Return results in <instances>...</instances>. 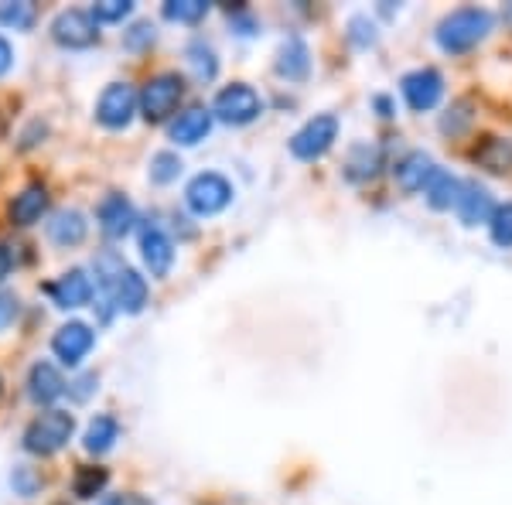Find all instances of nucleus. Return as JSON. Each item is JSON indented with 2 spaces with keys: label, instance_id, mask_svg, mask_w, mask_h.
<instances>
[{
  "label": "nucleus",
  "instance_id": "f257e3e1",
  "mask_svg": "<svg viewBox=\"0 0 512 505\" xmlns=\"http://www.w3.org/2000/svg\"><path fill=\"white\" fill-rule=\"evenodd\" d=\"M492 31V14L485 7H461L437 24V45L448 55L472 52L478 41H485Z\"/></svg>",
  "mask_w": 512,
  "mask_h": 505
},
{
  "label": "nucleus",
  "instance_id": "f03ea898",
  "mask_svg": "<svg viewBox=\"0 0 512 505\" xmlns=\"http://www.w3.org/2000/svg\"><path fill=\"white\" fill-rule=\"evenodd\" d=\"M76 434V417L69 410H45L24 430V451L31 454H55Z\"/></svg>",
  "mask_w": 512,
  "mask_h": 505
},
{
  "label": "nucleus",
  "instance_id": "7ed1b4c3",
  "mask_svg": "<svg viewBox=\"0 0 512 505\" xmlns=\"http://www.w3.org/2000/svg\"><path fill=\"white\" fill-rule=\"evenodd\" d=\"M181 96H185V79L178 72H161V76L147 79L140 89V113L147 123H161L178 110Z\"/></svg>",
  "mask_w": 512,
  "mask_h": 505
},
{
  "label": "nucleus",
  "instance_id": "20e7f679",
  "mask_svg": "<svg viewBox=\"0 0 512 505\" xmlns=\"http://www.w3.org/2000/svg\"><path fill=\"white\" fill-rule=\"evenodd\" d=\"M263 113V99L246 82H233V86L219 89L216 103H212V117H219L229 127H246Z\"/></svg>",
  "mask_w": 512,
  "mask_h": 505
},
{
  "label": "nucleus",
  "instance_id": "39448f33",
  "mask_svg": "<svg viewBox=\"0 0 512 505\" xmlns=\"http://www.w3.org/2000/svg\"><path fill=\"white\" fill-rule=\"evenodd\" d=\"M185 202H188V209L195 215H202V219L205 215H219L222 209H229V202H233V185H229L219 171H202V175H195L188 181Z\"/></svg>",
  "mask_w": 512,
  "mask_h": 505
},
{
  "label": "nucleus",
  "instance_id": "423d86ee",
  "mask_svg": "<svg viewBox=\"0 0 512 505\" xmlns=\"http://www.w3.org/2000/svg\"><path fill=\"white\" fill-rule=\"evenodd\" d=\"M338 140V117L335 113H318L291 137V154L297 161H318L335 147Z\"/></svg>",
  "mask_w": 512,
  "mask_h": 505
},
{
  "label": "nucleus",
  "instance_id": "0eeeda50",
  "mask_svg": "<svg viewBox=\"0 0 512 505\" xmlns=\"http://www.w3.org/2000/svg\"><path fill=\"white\" fill-rule=\"evenodd\" d=\"M140 106V93L130 82H110L103 89V96L96 99V120L103 123L106 130H123L130 127Z\"/></svg>",
  "mask_w": 512,
  "mask_h": 505
},
{
  "label": "nucleus",
  "instance_id": "6e6552de",
  "mask_svg": "<svg viewBox=\"0 0 512 505\" xmlns=\"http://www.w3.org/2000/svg\"><path fill=\"white\" fill-rule=\"evenodd\" d=\"M400 93L414 113H427L441 103L444 96V76L437 69H414L400 79Z\"/></svg>",
  "mask_w": 512,
  "mask_h": 505
},
{
  "label": "nucleus",
  "instance_id": "1a4fd4ad",
  "mask_svg": "<svg viewBox=\"0 0 512 505\" xmlns=\"http://www.w3.org/2000/svg\"><path fill=\"white\" fill-rule=\"evenodd\" d=\"M52 38L59 41L62 48H89L99 41V21L93 18V11H62L59 18L52 21Z\"/></svg>",
  "mask_w": 512,
  "mask_h": 505
},
{
  "label": "nucleus",
  "instance_id": "9d476101",
  "mask_svg": "<svg viewBox=\"0 0 512 505\" xmlns=\"http://www.w3.org/2000/svg\"><path fill=\"white\" fill-rule=\"evenodd\" d=\"M93 345H96L93 328L82 325V321H69V325H62L52 338V352L62 366H79V362L93 352Z\"/></svg>",
  "mask_w": 512,
  "mask_h": 505
},
{
  "label": "nucleus",
  "instance_id": "9b49d317",
  "mask_svg": "<svg viewBox=\"0 0 512 505\" xmlns=\"http://www.w3.org/2000/svg\"><path fill=\"white\" fill-rule=\"evenodd\" d=\"M140 256H144V267L151 270V277H168L175 267V243L164 236L158 226L140 229Z\"/></svg>",
  "mask_w": 512,
  "mask_h": 505
},
{
  "label": "nucleus",
  "instance_id": "f8f14e48",
  "mask_svg": "<svg viewBox=\"0 0 512 505\" xmlns=\"http://www.w3.org/2000/svg\"><path fill=\"white\" fill-rule=\"evenodd\" d=\"M96 219H99V229H103L110 239H123L134 229V222H137V209L130 205V198L127 195H106L103 202H99V209H96Z\"/></svg>",
  "mask_w": 512,
  "mask_h": 505
},
{
  "label": "nucleus",
  "instance_id": "ddd939ff",
  "mask_svg": "<svg viewBox=\"0 0 512 505\" xmlns=\"http://www.w3.org/2000/svg\"><path fill=\"white\" fill-rule=\"evenodd\" d=\"M434 161H431V154H424V151H410V154H403L400 161L393 164V178H396V185L403 188V192H424L427 188V181L434 178Z\"/></svg>",
  "mask_w": 512,
  "mask_h": 505
},
{
  "label": "nucleus",
  "instance_id": "4468645a",
  "mask_svg": "<svg viewBox=\"0 0 512 505\" xmlns=\"http://www.w3.org/2000/svg\"><path fill=\"white\" fill-rule=\"evenodd\" d=\"M48 294H52V301L65 311L82 308V304H89V297H93V280L86 277V270L76 267V270L62 273L55 284H48Z\"/></svg>",
  "mask_w": 512,
  "mask_h": 505
},
{
  "label": "nucleus",
  "instance_id": "2eb2a0df",
  "mask_svg": "<svg viewBox=\"0 0 512 505\" xmlns=\"http://www.w3.org/2000/svg\"><path fill=\"white\" fill-rule=\"evenodd\" d=\"M458 215L465 226H478V222H492L495 215V205H492V195L485 185L478 181H461V195H458Z\"/></svg>",
  "mask_w": 512,
  "mask_h": 505
},
{
  "label": "nucleus",
  "instance_id": "dca6fc26",
  "mask_svg": "<svg viewBox=\"0 0 512 505\" xmlns=\"http://www.w3.org/2000/svg\"><path fill=\"white\" fill-rule=\"evenodd\" d=\"M277 76L287 82H304L311 76V48L304 38L291 35L277 52Z\"/></svg>",
  "mask_w": 512,
  "mask_h": 505
},
{
  "label": "nucleus",
  "instance_id": "f3484780",
  "mask_svg": "<svg viewBox=\"0 0 512 505\" xmlns=\"http://www.w3.org/2000/svg\"><path fill=\"white\" fill-rule=\"evenodd\" d=\"M62 393H65L62 372L55 369L52 362H35L31 372H28V396H31V403H38V407H48V403H55Z\"/></svg>",
  "mask_w": 512,
  "mask_h": 505
},
{
  "label": "nucleus",
  "instance_id": "a211bd4d",
  "mask_svg": "<svg viewBox=\"0 0 512 505\" xmlns=\"http://www.w3.org/2000/svg\"><path fill=\"white\" fill-rule=\"evenodd\" d=\"M48 212V192L45 185H28L21 195H14V202L7 205L14 226H35L41 215Z\"/></svg>",
  "mask_w": 512,
  "mask_h": 505
},
{
  "label": "nucleus",
  "instance_id": "6ab92c4d",
  "mask_svg": "<svg viewBox=\"0 0 512 505\" xmlns=\"http://www.w3.org/2000/svg\"><path fill=\"white\" fill-rule=\"evenodd\" d=\"M212 130V110H202V106H192V110L178 113V120L171 123V140L181 147H192L198 140H205Z\"/></svg>",
  "mask_w": 512,
  "mask_h": 505
},
{
  "label": "nucleus",
  "instance_id": "aec40b11",
  "mask_svg": "<svg viewBox=\"0 0 512 505\" xmlns=\"http://www.w3.org/2000/svg\"><path fill=\"white\" fill-rule=\"evenodd\" d=\"M86 233H89V222L79 209H62L48 222V236H52L55 246H79Z\"/></svg>",
  "mask_w": 512,
  "mask_h": 505
},
{
  "label": "nucleus",
  "instance_id": "412c9836",
  "mask_svg": "<svg viewBox=\"0 0 512 505\" xmlns=\"http://www.w3.org/2000/svg\"><path fill=\"white\" fill-rule=\"evenodd\" d=\"M472 161L478 168L492 171V175H506L512 171V140L506 137H485L472 151Z\"/></svg>",
  "mask_w": 512,
  "mask_h": 505
},
{
  "label": "nucleus",
  "instance_id": "4be33fe9",
  "mask_svg": "<svg viewBox=\"0 0 512 505\" xmlns=\"http://www.w3.org/2000/svg\"><path fill=\"white\" fill-rule=\"evenodd\" d=\"M383 168V154L376 144H355L345 157V178L349 181H373Z\"/></svg>",
  "mask_w": 512,
  "mask_h": 505
},
{
  "label": "nucleus",
  "instance_id": "5701e85b",
  "mask_svg": "<svg viewBox=\"0 0 512 505\" xmlns=\"http://www.w3.org/2000/svg\"><path fill=\"white\" fill-rule=\"evenodd\" d=\"M117 437H120L117 417H110V413H99V417H93V424L86 427V437H82V444H86L89 454H106L113 444H117Z\"/></svg>",
  "mask_w": 512,
  "mask_h": 505
},
{
  "label": "nucleus",
  "instance_id": "b1692460",
  "mask_svg": "<svg viewBox=\"0 0 512 505\" xmlns=\"http://www.w3.org/2000/svg\"><path fill=\"white\" fill-rule=\"evenodd\" d=\"M424 195H427V205H431V209H451V205H458L461 181L454 178V175H448V171L437 168L434 178L427 181Z\"/></svg>",
  "mask_w": 512,
  "mask_h": 505
},
{
  "label": "nucleus",
  "instance_id": "393cba45",
  "mask_svg": "<svg viewBox=\"0 0 512 505\" xmlns=\"http://www.w3.org/2000/svg\"><path fill=\"white\" fill-rule=\"evenodd\" d=\"M185 62H188V72H192L198 82H212L219 76L216 52H212V45H205L202 38H195L192 45L185 48Z\"/></svg>",
  "mask_w": 512,
  "mask_h": 505
},
{
  "label": "nucleus",
  "instance_id": "a878e982",
  "mask_svg": "<svg viewBox=\"0 0 512 505\" xmlns=\"http://www.w3.org/2000/svg\"><path fill=\"white\" fill-rule=\"evenodd\" d=\"M209 14V4L205 0H168L164 4V18L178 21V24H195Z\"/></svg>",
  "mask_w": 512,
  "mask_h": 505
},
{
  "label": "nucleus",
  "instance_id": "bb28decb",
  "mask_svg": "<svg viewBox=\"0 0 512 505\" xmlns=\"http://www.w3.org/2000/svg\"><path fill=\"white\" fill-rule=\"evenodd\" d=\"M106 482H110V475H106V468H99V465H86V468H79L76 471V495L79 499H96L99 492L106 488Z\"/></svg>",
  "mask_w": 512,
  "mask_h": 505
},
{
  "label": "nucleus",
  "instance_id": "cd10ccee",
  "mask_svg": "<svg viewBox=\"0 0 512 505\" xmlns=\"http://www.w3.org/2000/svg\"><path fill=\"white\" fill-rule=\"evenodd\" d=\"M181 157L175 151H158L151 157V181L154 185H171V181H178L181 175Z\"/></svg>",
  "mask_w": 512,
  "mask_h": 505
},
{
  "label": "nucleus",
  "instance_id": "c85d7f7f",
  "mask_svg": "<svg viewBox=\"0 0 512 505\" xmlns=\"http://www.w3.org/2000/svg\"><path fill=\"white\" fill-rule=\"evenodd\" d=\"M0 24H7V28H31L35 24V4L31 0H7V4H0Z\"/></svg>",
  "mask_w": 512,
  "mask_h": 505
},
{
  "label": "nucleus",
  "instance_id": "c756f323",
  "mask_svg": "<svg viewBox=\"0 0 512 505\" xmlns=\"http://www.w3.org/2000/svg\"><path fill=\"white\" fill-rule=\"evenodd\" d=\"M489 226H492V243L502 246V250H509V246H512V202L495 209Z\"/></svg>",
  "mask_w": 512,
  "mask_h": 505
},
{
  "label": "nucleus",
  "instance_id": "7c9ffc66",
  "mask_svg": "<svg viewBox=\"0 0 512 505\" xmlns=\"http://www.w3.org/2000/svg\"><path fill=\"white\" fill-rule=\"evenodd\" d=\"M376 24L366 18V14H355V18L349 21V41L355 48H369L376 45Z\"/></svg>",
  "mask_w": 512,
  "mask_h": 505
},
{
  "label": "nucleus",
  "instance_id": "2f4dec72",
  "mask_svg": "<svg viewBox=\"0 0 512 505\" xmlns=\"http://www.w3.org/2000/svg\"><path fill=\"white\" fill-rule=\"evenodd\" d=\"M154 45V24L151 21H137L134 28L123 35V48L127 52H144V48Z\"/></svg>",
  "mask_w": 512,
  "mask_h": 505
},
{
  "label": "nucleus",
  "instance_id": "473e14b6",
  "mask_svg": "<svg viewBox=\"0 0 512 505\" xmlns=\"http://www.w3.org/2000/svg\"><path fill=\"white\" fill-rule=\"evenodd\" d=\"M130 11H134V4H130V0H103V4H96V7H93V18H96V21L113 24V21H123V18H127Z\"/></svg>",
  "mask_w": 512,
  "mask_h": 505
},
{
  "label": "nucleus",
  "instance_id": "72a5a7b5",
  "mask_svg": "<svg viewBox=\"0 0 512 505\" xmlns=\"http://www.w3.org/2000/svg\"><path fill=\"white\" fill-rule=\"evenodd\" d=\"M468 110H472L468 103H454L451 110H448V117L441 120L444 134H461V130H465L468 123H472V113H468Z\"/></svg>",
  "mask_w": 512,
  "mask_h": 505
},
{
  "label": "nucleus",
  "instance_id": "f704fd0d",
  "mask_svg": "<svg viewBox=\"0 0 512 505\" xmlns=\"http://www.w3.org/2000/svg\"><path fill=\"white\" fill-rule=\"evenodd\" d=\"M69 389H72V393L79 396V400H86V396H89V393H93V389H96V376H79L76 383H72Z\"/></svg>",
  "mask_w": 512,
  "mask_h": 505
},
{
  "label": "nucleus",
  "instance_id": "c9c22d12",
  "mask_svg": "<svg viewBox=\"0 0 512 505\" xmlns=\"http://www.w3.org/2000/svg\"><path fill=\"white\" fill-rule=\"evenodd\" d=\"M11 65H14V48H11V41H7V38H0V76H4Z\"/></svg>",
  "mask_w": 512,
  "mask_h": 505
},
{
  "label": "nucleus",
  "instance_id": "e433bc0d",
  "mask_svg": "<svg viewBox=\"0 0 512 505\" xmlns=\"http://www.w3.org/2000/svg\"><path fill=\"white\" fill-rule=\"evenodd\" d=\"M11 267H14V256H11V250H7L4 243H0V280L11 273Z\"/></svg>",
  "mask_w": 512,
  "mask_h": 505
},
{
  "label": "nucleus",
  "instance_id": "4c0bfd02",
  "mask_svg": "<svg viewBox=\"0 0 512 505\" xmlns=\"http://www.w3.org/2000/svg\"><path fill=\"white\" fill-rule=\"evenodd\" d=\"M99 505H140V499H134V495H110V499H103Z\"/></svg>",
  "mask_w": 512,
  "mask_h": 505
},
{
  "label": "nucleus",
  "instance_id": "58836bf2",
  "mask_svg": "<svg viewBox=\"0 0 512 505\" xmlns=\"http://www.w3.org/2000/svg\"><path fill=\"white\" fill-rule=\"evenodd\" d=\"M373 103H376L379 117H393V103H390V99H386V96H376Z\"/></svg>",
  "mask_w": 512,
  "mask_h": 505
},
{
  "label": "nucleus",
  "instance_id": "ea45409f",
  "mask_svg": "<svg viewBox=\"0 0 512 505\" xmlns=\"http://www.w3.org/2000/svg\"><path fill=\"white\" fill-rule=\"evenodd\" d=\"M7 304H11V297H0V325H4V321H7V311H11Z\"/></svg>",
  "mask_w": 512,
  "mask_h": 505
},
{
  "label": "nucleus",
  "instance_id": "a19ab883",
  "mask_svg": "<svg viewBox=\"0 0 512 505\" xmlns=\"http://www.w3.org/2000/svg\"><path fill=\"white\" fill-rule=\"evenodd\" d=\"M509 18H512V7H509Z\"/></svg>",
  "mask_w": 512,
  "mask_h": 505
}]
</instances>
